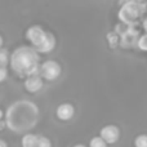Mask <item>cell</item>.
Returning <instances> with one entry per match:
<instances>
[{"label": "cell", "instance_id": "cell-1", "mask_svg": "<svg viewBox=\"0 0 147 147\" xmlns=\"http://www.w3.org/2000/svg\"><path fill=\"white\" fill-rule=\"evenodd\" d=\"M9 63L16 72L26 78L40 74L38 52L30 47H21L16 49L10 56Z\"/></svg>", "mask_w": 147, "mask_h": 147}, {"label": "cell", "instance_id": "cell-21", "mask_svg": "<svg viewBox=\"0 0 147 147\" xmlns=\"http://www.w3.org/2000/svg\"><path fill=\"white\" fill-rule=\"evenodd\" d=\"M74 147H86V146H84V145H75Z\"/></svg>", "mask_w": 147, "mask_h": 147}, {"label": "cell", "instance_id": "cell-11", "mask_svg": "<svg viewBox=\"0 0 147 147\" xmlns=\"http://www.w3.org/2000/svg\"><path fill=\"white\" fill-rule=\"evenodd\" d=\"M134 147H147V134H140L134 140Z\"/></svg>", "mask_w": 147, "mask_h": 147}, {"label": "cell", "instance_id": "cell-8", "mask_svg": "<svg viewBox=\"0 0 147 147\" xmlns=\"http://www.w3.org/2000/svg\"><path fill=\"white\" fill-rule=\"evenodd\" d=\"M54 48H56V39H54V36L52 35L51 32H48V36H47L45 41H44L39 48H36V52L45 54V53H51Z\"/></svg>", "mask_w": 147, "mask_h": 147}, {"label": "cell", "instance_id": "cell-12", "mask_svg": "<svg viewBox=\"0 0 147 147\" xmlns=\"http://www.w3.org/2000/svg\"><path fill=\"white\" fill-rule=\"evenodd\" d=\"M8 62H10V58L8 57V51L1 48L0 49V67H5Z\"/></svg>", "mask_w": 147, "mask_h": 147}, {"label": "cell", "instance_id": "cell-16", "mask_svg": "<svg viewBox=\"0 0 147 147\" xmlns=\"http://www.w3.org/2000/svg\"><path fill=\"white\" fill-rule=\"evenodd\" d=\"M0 147H8L7 142H5L4 140H0Z\"/></svg>", "mask_w": 147, "mask_h": 147}, {"label": "cell", "instance_id": "cell-14", "mask_svg": "<svg viewBox=\"0 0 147 147\" xmlns=\"http://www.w3.org/2000/svg\"><path fill=\"white\" fill-rule=\"evenodd\" d=\"M137 45H138V48H140L141 51L147 52V34H145V35H142V36L138 38Z\"/></svg>", "mask_w": 147, "mask_h": 147}, {"label": "cell", "instance_id": "cell-13", "mask_svg": "<svg viewBox=\"0 0 147 147\" xmlns=\"http://www.w3.org/2000/svg\"><path fill=\"white\" fill-rule=\"evenodd\" d=\"M36 147H52V142L49 138L44 137V136H39L38 137V145Z\"/></svg>", "mask_w": 147, "mask_h": 147}, {"label": "cell", "instance_id": "cell-19", "mask_svg": "<svg viewBox=\"0 0 147 147\" xmlns=\"http://www.w3.org/2000/svg\"><path fill=\"white\" fill-rule=\"evenodd\" d=\"M3 116H4V112H3V110H0V121H1Z\"/></svg>", "mask_w": 147, "mask_h": 147}, {"label": "cell", "instance_id": "cell-17", "mask_svg": "<svg viewBox=\"0 0 147 147\" xmlns=\"http://www.w3.org/2000/svg\"><path fill=\"white\" fill-rule=\"evenodd\" d=\"M5 128V123H3V121H0V130H3Z\"/></svg>", "mask_w": 147, "mask_h": 147}, {"label": "cell", "instance_id": "cell-3", "mask_svg": "<svg viewBox=\"0 0 147 147\" xmlns=\"http://www.w3.org/2000/svg\"><path fill=\"white\" fill-rule=\"evenodd\" d=\"M61 66H59L58 62L53 61H45L43 65L40 66V76L47 81H54L59 78L61 75Z\"/></svg>", "mask_w": 147, "mask_h": 147}, {"label": "cell", "instance_id": "cell-5", "mask_svg": "<svg viewBox=\"0 0 147 147\" xmlns=\"http://www.w3.org/2000/svg\"><path fill=\"white\" fill-rule=\"evenodd\" d=\"M99 137L107 143V145H114L120 138V129L116 125H106L101 129Z\"/></svg>", "mask_w": 147, "mask_h": 147}, {"label": "cell", "instance_id": "cell-4", "mask_svg": "<svg viewBox=\"0 0 147 147\" xmlns=\"http://www.w3.org/2000/svg\"><path fill=\"white\" fill-rule=\"evenodd\" d=\"M47 36H48V32H47V31H44L43 27L36 26V25L28 27V30L26 31V38H27V40L32 44V47L35 49L39 48V47H40L41 44L45 41Z\"/></svg>", "mask_w": 147, "mask_h": 147}, {"label": "cell", "instance_id": "cell-10", "mask_svg": "<svg viewBox=\"0 0 147 147\" xmlns=\"http://www.w3.org/2000/svg\"><path fill=\"white\" fill-rule=\"evenodd\" d=\"M106 142H105L103 140H102L99 136H97V137H93L90 140V142H89V147H107Z\"/></svg>", "mask_w": 147, "mask_h": 147}, {"label": "cell", "instance_id": "cell-18", "mask_svg": "<svg viewBox=\"0 0 147 147\" xmlns=\"http://www.w3.org/2000/svg\"><path fill=\"white\" fill-rule=\"evenodd\" d=\"M143 27H145V30H146V34H147V18L145 20V22H143Z\"/></svg>", "mask_w": 147, "mask_h": 147}, {"label": "cell", "instance_id": "cell-20", "mask_svg": "<svg viewBox=\"0 0 147 147\" xmlns=\"http://www.w3.org/2000/svg\"><path fill=\"white\" fill-rule=\"evenodd\" d=\"M1 47H3V38L0 36V49H1Z\"/></svg>", "mask_w": 147, "mask_h": 147}, {"label": "cell", "instance_id": "cell-6", "mask_svg": "<svg viewBox=\"0 0 147 147\" xmlns=\"http://www.w3.org/2000/svg\"><path fill=\"white\" fill-rule=\"evenodd\" d=\"M44 86L43 78L40 75H34L28 76L25 80V89L30 93H38L39 90H41Z\"/></svg>", "mask_w": 147, "mask_h": 147}, {"label": "cell", "instance_id": "cell-2", "mask_svg": "<svg viewBox=\"0 0 147 147\" xmlns=\"http://www.w3.org/2000/svg\"><path fill=\"white\" fill-rule=\"evenodd\" d=\"M143 7H145V4L136 3V1L124 3L121 9L119 10L120 21H121L123 23H125V25H132V23H134L136 20L145 12Z\"/></svg>", "mask_w": 147, "mask_h": 147}, {"label": "cell", "instance_id": "cell-15", "mask_svg": "<svg viewBox=\"0 0 147 147\" xmlns=\"http://www.w3.org/2000/svg\"><path fill=\"white\" fill-rule=\"evenodd\" d=\"M8 78V70L5 67H0V83L5 81Z\"/></svg>", "mask_w": 147, "mask_h": 147}, {"label": "cell", "instance_id": "cell-9", "mask_svg": "<svg viewBox=\"0 0 147 147\" xmlns=\"http://www.w3.org/2000/svg\"><path fill=\"white\" fill-rule=\"evenodd\" d=\"M38 137L39 136L31 134V133L25 134L22 137V140H21V145H22V147H36V145H38Z\"/></svg>", "mask_w": 147, "mask_h": 147}, {"label": "cell", "instance_id": "cell-7", "mask_svg": "<svg viewBox=\"0 0 147 147\" xmlns=\"http://www.w3.org/2000/svg\"><path fill=\"white\" fill-rule=\"evenodd\" d=\"M56 115L62 121H69L75 115V109L71 103H61L56 110Z\"/></svg>", "mask_w": 147, "mask_h": 147}]
</instances>
